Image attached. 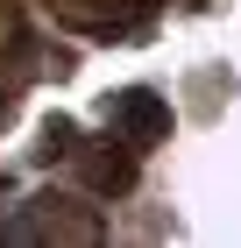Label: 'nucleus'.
<instances>
[{
    "instance_id": "nucleus-1",
    "label": "nucleus",
    "mask_w": 241,
    "mask_h": 248,
    "mask_svg": "<svg viewBox=\"0 0 241 248\" xmlns=\"http://www.w3.org/2000/svg\"><path fill=\"white\" fill-rule=\"evenodd\" d=\"M113 121L135 128V135H163V128H170V107L149 99V93H128V99H113Z\"/></svg>"
}]
</instances>
